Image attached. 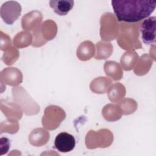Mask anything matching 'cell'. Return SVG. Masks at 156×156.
I'll use <instances>...</instances> for the list:
<instances>
[{"mask_svg":"<svg viewBox=\"0 0 156 156\" xmlns=\"http://www.w3.org/2000/svg\"><path fill=\"white\" fill-rule=\"evenodd\" d=\"M112 6L119 22H139L153 13L156 7L155 0H113Z\"/></svg>","mask_w":156,"mask_h":156,"instance_id":"cell-1","label":"cell"},{"mask_svg":"<svg viewBox=\"0 0 156 156\" xmlns=\"http://www.w3.org/2000/svg\"><path fill=\"white\" fill-rule=\"evenodd\" d=\"M121 33L118 38L119 45L124 49H135L141 48V44L138 39V33L137 26L122 24Z\"/></svg>","mask_w":156,"mask_h":156,"instance_id":"cell-2","label":"cell"},{"mask_svg":"<svg viewBox=\"0 0 156 156\" xmlns=\"http://www.w3.org/2000/svg\"><path fill=\"white\" fill-rule=\"evenodd\" d=\"M65 112L59 107L50 105L44 111L42 119L43 126L49 129L53 130L58 127L61 122L65 118Z\"/></svg>","mask_w":156,"mask_h":156,"instance_id":"cell-3","label":"cell"},{"mask_svg":"<svg viewBox=\"0 0 156 156\" xmlns=\"http://www.w3.org/2000/svg\"><path fill=\"white\" fill-rule=\"evenodd\" d=\"M101 37L104 40H112L118 35V24L115 16L111 13L103 14L101 18Z\"/></svg>","mask_w":156,"mask_h":156,"instance_id":"cell-4","label":"cell"},{"mask_svg":"<svg viewBox=\"0 0 156 156\" xmlns=\"http://www.w3.org/2000/svg\"><path fill=\"white\" fill-rule=\"evenodd\" d=\"M21 10V6L18 2L14 1H7L3 3L1 7V16L4 23L11 25L20 16Z\"/></svg>","mask_w":156,"mask_h":156,"instance_id":"cell-5","label":"cell"},{"mask_svg":"<svg viewBox=\"0 0 156 156\" xmlns=\"http://www.w3.org/2000/svg\"><path fill=\"white\" fill-rule=\"evenodd\" d=\"M155 16L149 17L141 24L140 30L141 34V38L146 44H152L155 43Z\"/></svg>","mask_w":156,"mask_h":156,"instance_id":"cell-6","label":"cell"},{"mask_svg":"<svg viewBox=\"0 0 156 156\" xmlns=\"http://www.w3.org/2000/svg\"><path fill=\"white\" fill-rule=\"evenodd\" d=\"M76 146V140L73 135L67 132L58 133L54 141V147L60 152H69Z\"/></svg>","mask_w":156,"mask_h":156,"instance_id":"cell-7","label":"cell"},{"mask_svg":"<svg viewBox=\"0 0 156 156\" xmlns=\"http://www.w3.org/2000/svg\"><path fill=\"white\" fill-rule=\"evenodd\" d=\"M42 18V14L38 10L30 12L23 17L22 27L24 30H34L36 32Z\"/></svg>","mask_w":156,"mask_h":156,"instance_id":"cell-8","label":"cell"},{"mask_svg":"<svg viewBox=\"0 0 156 156\" xmlns=\"http://www.w3.org/2000/svg\"><path fill=\"white\" fill-rule=\"evenodd\" d=\"M1 78L7 85L14 86L22 82L23 76L16 68H6L1 72Z\"/></svg>","mask_w":156,"mask_h":156,"instance_id":"cell-9","label":"cell"},{"mask_svg":"<svg viewBox=\"0 0 156 156\" xmlns=\"http://www.w3.org/2000/svg\"><path fill=\"white\" fill-rule=\"evenodd\" d=\"M74 1L73 0H51L49 5L54 12L60 16L66 15L73 8Z\"/></svg>","mask_w":156,"mask_h":156,"instance_id":"cell-10","label":"cell"},{"mask_svg":"<svg viewBox=\"0 0 156 156\" xmlns=\"http://www.w3.org/2000/svg\"><path fill=\"white\" fill-rule=\"evenodd\" d=\"M94 54V46L90 41H85L80 44L77 50V57L81 60H90Z\"/></svg>","mask_w":156,"mask_h":156,"instance_id":"cell-11","label":"cell"},{"mask_svg":"<svg viewBox=\"0 0 156 156\" xmlns=\"http://www.w3.org/2000/svg\"><path fill=\"white\" fill-rule=\"evenodd\" d=\"M104 71L107 76L115 80L121 79L122 76V71L120 65L115 62H106L104 65Z\"/></svg>","mask_w":156,"mask_h":156,"instance_id":"cell-12","label":"cell"},{"mask_svg":"<svg viewBox=\"0 0 156 156\" xmlns=\"http://www.w3.org/2000/svg\"><path fill=\"white\" fill-rule=\"evenodd\" d=\"M111 80L105 77H99L94 79L90 84V88L95 93H104L108 88Z\"/></svg>","mask_w":156,"mask_h":156,"instance_id":"cell-13","label":"cell"},{"mask_svg":"<svg viewBox=\"0 0 156 156\" xmlns=\"http://www.w3.org/2000/svg\"><path fill=\"white\" fill-rule=\"evenodd\" d=\"M49 138V133L45 130L39 128L34 130L29 135V140L33 144H43L47 142Z\"/></svg>","mask_w":156,"mask_h":156,"instance_id":"cell-14","label":"cell"},{"mask_svg":"<svg viewBox=\"0 0 156 156\" xmlns=\"http://www.w3.org/2000/svg\"><path fill=\"white\" fill-rule=\"evenodd\" d=\"M1 110L6 115L7 118H14V119H20L22 115L20 109L15 105L13 104L5 103L1 101Z\"/></svg>","mask_w":156,"mask_h":156,"instance_id":"cell-15","label":"cell"},{"mask_svg":"<svg viewBox=\"0 0 156 156\" xmlns=\"http://www.w3.org/2000/svg\"><path fill=\"white\" fill-rule=\"evenodd\" d=\"M102 115L104 118L108 121H115L121 117V112L117 106L112 104H108L104 107Z\"/></svg>","mask_w":156,"mask_h":156,"instance_id":"cell-16","label":"cell"},{"mask_svg":"<svg viewBox=\"0 0 156 156\" xmlns=\"http://www.w3.org/2000/svg\"><path fill=\"white\" fill-rule=\"evenodd\" d=\"M126 90L123 85L117 83L113 85L108 91L109 99L112 102H116L125 95Z\"/></svg>","mask_w":156,"mask_h":156,"instance_id":"cell-17","label":"cell"},{"mask_svg":"<svg viewBox=\"0 0 156 156\" xmlns=\"http://www.w3.org/2000/svg\"><path fill=\"white\" fill-rule=\"evenodd\" d=\"M97 54L96 59H105L110 57L113 52V46L110 43L99 41L96 44Z\"/></svg>","mask_w":156,"mask_h":156,"instance_id":"cell-18","label":"cell"},{"mask_svg":"<svg viewBox=\"0 0 156 156\" xmlns=\"http://www.w3.org/2000/svg\"><path fill=\"white\" fill-rule=\"evenodd\" d=\"M138 58V54L135 52H127L121 57V63L123 68L129 71L132 69Z\"/></svg>","mask_w":156,"mask_h":156,"instance_id":"cell-19","label":"cell"},{"mask_svg":"<svg viewBox=\"0 0 156 156\" xmlns=\"http://www.w3.org/2000/svg\"><path fill=\"white\" fill-rule=\"evenodd\" d=\"M152 65L151 60L148 57L147 55L144 54L141 57L134 69V72L136 74L141 76L144 75L148 72Z\"/></svg>","mask_w":156,"mask_h":156,"instance_id":"cell-20","label":"cell"},{"mask_svg":"<svg viewBox=\"0 0 156 156\" xmlns=\"http://www.w3.org/2000/svg\"><path fill=\"white\" fill-rule=\"evenodd\" d=\"M43 34L47 40H52L55 37L57 33V26L52 20H47L42 26Z\"/></svg>","mask_w":156,"mask_h":156,"instance_id":"cell-21","label":"cell"},{"mask_svg":"<svg viewBox=\"0 0 156 156\" xmlns=\"http://www.w3.org/2000/svg\"><path fill=\"white\" fill-rule=\"evenodd\" d=\"M32 41V37L26 32H21L14 37L13 44L16 47L24 48L30 45Z\"/></svg>","mask_w":156,"mask_h":156,"instance_id":"cell-22","label":"cell"},{"mask_svg":"<svg viewBox=\"0 0 156 156\" xmlns=\"http://www.w3.org/2000/svg\"><path fill=\"white\" fill-rule=\"evenodd\" d=\"M119 107L121 109L122 113L124 115H129L133 113L136 108V102L132 99H125L120 102Z\"/></svg>","mask_w":156,"mask_h":156,"instance_id":"cell-23","label":"cell"},{"mask_svg":"<svg viewBox=\"0 0 156 156\" xmlns=\"http://www.w3.org/2000/svg\"><path fill=\"white\" fill-rule=\"evenodd\" d=\"M19 57L18 51L14 48H12L8 51L4 52L3 55V60L6 65H12L16 61Z\"/></svg>","mask_w":156,"mask_h":156,"instance_id":"cell-24","label":"cell"},{"mask_svg":"<svg viewBox=\"0 0 156 156\" xmlns=\"http://www.w3.org/2000/svg\"><path fill=\"white\" fill-rule=\"evenodd\" d=\"M1 50L7 49L11 44L10 38L8 35H7L5 34H3L2 32H1Z\"/></svg>","mask_w":156,"mask_h":156,"instance_id":"cell-25","label":"cell"}]
</instances>
